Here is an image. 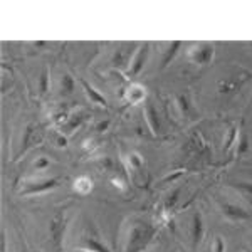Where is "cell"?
Wrapping results in <instances>:
<instances>
[{"label": "cell", "mask_w": 252, "mask_h": 252, "mask_svg": "<svg viewBox=\"0 0 252 252\" xmlns=\"http://www.w3.org/2000/svg\"><path fill=\"white\" fill-rule=\"evenodd\" d=\"M150 235H152V232H150L146 223H135V225H131L128 235V244H126V252H136L138 249H141L150 239Z\"/></svg>", "instance_id": "cell-1"}, {"label": "cell", "mask_w": 252, "mask_h": 252, "mask_svg": "<svg viewBox=\"0 0 252 252\" xmlns=\"http://www.w3.org/2000/svg\"><path fill=\"white\" fill-rule=\"evenodd\" d=\"M189 58L193 64H209L214 58V46L209 42H202L190 49Z\"/></svg>", "instance_id": "cell-2"}, {"label": "cell", "mask_w": 252, "mask_h": 252, "mask_svg": "<svg viewBox=\"0 0 252 252\" xmlns=\"http://www.w3.org/2000/svg\"><path fill=\"white\" fill-rule=\"evenodd\" d=\"M59 187V180L58 178H44V180H35L31 182V184H26L20 193L22 195H35L40 192H47V190H52Z\"/></svg>", "instance_id": "cell-3"}, {"label": "cell", "mask_w": 252, "mask_h": 252, "mask_svg": "<svg viewBox=\"0 0 252 252\" xmlns=\"http://www.w3.org/2000/svg\"><path fill=\"white\" fill-rule=\"evenodd\" d=\"M148 52H150V44H143L140 49H138V52L131 58L129 61V69L126 71V76H129V78H135L136 74H140L141 69L145 67V63L146 59H148Z\"/></svg>", "instance_id": "cell-4"}, {"label": "cell", "mask_w": 252, "mask_h": 252, "mask_svg": "<svg viewBox=\"0 0 252 252\" xmlns=\"http://www.w3.org/2000/svg\"><path fill=\"white\" fill-rule=\"evenodd\" d=\"M145 118H146V121H148V126H150V129H152V133L157 136L158 131H160V121H158V113L152 101H146V104H145Z\"/></svg>", "instance_id": "cell-5"}, {"label": "cell", "mask_w": 252, "mask_h": 252, "mask_svg": "<svg viewBox=\"0 0 252 252\" xmlns=\"http://www.w3.org/2000/svg\"><path fill=\"white\" fill-rule=\"evenodd\" d=\"M64 229H66V225H64V217H63V214H58L51 222V234H52V237H54V242L58 247H61V242H63Z\"/></svg>", "instance_id": "cell-6"}, {"label": "cell", "mask_w": 252, "mask_h": 252, "mask_svg": "<svg viewBox=\"0 0 252 252\" xmlns=\"http://www.w3.org/2000/svg\"><path fill=\"white\" fill-rule=\"evenodd\" d=\"M222 212L227 219H232V220H244V219H249V214L242 209V207L235 205V204H223L222 205Z\"/></svg>", "instance_id": "cell-7"}, {"label": "cell", "mask_w": 252, "mask_h": 252, "mask_svg": "<svg viewBox=\"0 0 252 252\" xmlns=\"http://www.w3.org/2000/svg\"><path fill=\"white\" fill-rule=\"evenodd\" d=\"M81 84H83V88H84V91H86V96L91 99V103L93 104H99V106H106L108 104V101H106V97H104L103 94H101L99 91L94 88V86H91V84L88 83V81H84V79H81Z\"/></svg>", "instance_id": "cell-8"}, {"label": "cell", "mask_w": 252, "mask_h": 252, "mask_svg": "<svg viewBox=\"0 0 252 252\" xmlns=\"http://www.w3.org/2000/svg\"><path fill=\"white\" fill-rule=\"evenodd\" d=\"M202 237H204V220H202L200 214L193 215V223H192V241H193V247H197L198 244L202 242Z\"/></svg>", "instance_id": "cell-9"}, {"label": "cell", "mask_w": 252, "mask_h": 252, "mask_svg": "<svg viewBox=\"0 0 252 252\" xmlns=\"http://www.w3.org/2000/svg\"><path fill=\"white\" fill-rule=\"evenodd\" d=\"M126 101L131 104H136L140 103V101L145 99V89L140 86V84H131V86L128 88V91H126Z\"/></svg>", "instance_id": "cell-10"}, {"label": "cell", "mask_w": 252, "mask_h": 252, "mask_svg": "<svg viewBox=\"0 0 252 252\" xmlns=\"http://www.w3.org/2000/svg\"><path fill=\"white\" fill-rule=\"evenodd\" d=\"M84 246H86V249L93 251V252H111L103 242H99V239H94V237L84 239Z\"/></svg>", "instance_id": "cell-11"}, {"label": "cell", "mask_w": 252, "mask_h": 252, "mask_svg": "<svg viewBox=\"0 0 252 252\" xmlns=\"http://www.w3.org/2000/svg\"><path fill=\"white\" fill-rule=\"evenodd\" d=\"M74 189H76V192H79V193H83V195L89 193V192H91V189H93L91 178H88V177H79L78 180H76V184H74Z\"/></svg>", "instance_id": "cell-12"}, {"label": "cell", "mask_w": 252, "mask_h": 252, "mask_svg": "<svg viewBox=\"0 0 252 252\" xmlns=\"http://www.w3.org/2000/svg\"><path fill=\"white\" fill-rule=\"evenodd\" d=\"M61 91L63 94H71L74 91V79L71 78V74H64L61 79Z\"/></svg>", "instance_id": "cell-13"}, {"label": "cell", "mask_w": 252, "mask_h": 252, "mask_svg": "<svg viewBox=\"0 0 252 252\" xmlns=\"http://www.w3.org/2000/svg\"><path fill=\"white\" fill-rule=\"evenodd\" d=\"M180 46H182V42H178V40H177V42H173V44H170V49H168V51H166V56L163 58V63H161V66L165 67L166 64H168L170 61L173 59V56L177 54V49L180 47Z\"/></svg>", "instance_id": "cell-14"}, {"label": "cell", "mask_w": 252, "mask_h": 252, "mask_svg": "<svg viewBox=\"0 0 252 252\" xmlns=\"http://www.w3.org/2000/svg\"><path fill=\"white\" fill-rule=\"evenodd\" d=\"M128 163H129V166H131V170H141V166H143V160H141V157L138 155V153H129Z\"/></svg>", "instance_id": "cell-15"}, {"label": "cell", "mask_w": 252, "mask_h": 252, "mask_svg": "<svg viewBox=\"0 0 252 252\" xmlns=\"http://www.w3.org/2000/svg\"><path fill=\"white\" fill-rule=\"evenodd\" d=\"M239 140V136H237V128H235V126H232V128L229 129V136H227V141H225V152L227 150H230L232 148V145L235 143V141Z\"/></svg>", "instance_id": "cell-16"}, {"label": "cell", "mask_w": 252, "mask_h": 252, "mask_svg": "<svg viewBox=\"0 0 252 252\" xmlns=\"http://www.w3.org/2000/svg\"><path fill=\"white\" fill-rule=\"evenodd\" d=\"M47 88H49V72H47V69H44L42 74H40V79H39V91H40V94H44V93L47 91Z\"/></svg>", "instance_id": "cell-17"}, {"label": "cell", "mask_w": 252, "mask_h": 252, "mask_svg": "<svg viewBox=\"0 0 252 252\" xmlns=\"http://www.w3.org/2000/svg\"><path fill=\"white\" fill-rule=\"evenodd\" d=\"M49 165H51V161H49V158H46V157H40V158H37V160H35L34 168L37 170V172H44V170H46Z\"/></svg>", "instance_id": "cell-18"}, {"label": "cell", "mask_w": 252, "mask_h": 252, "mask_svg": "<svg viewBox=\"0 0 252 252\" xmlns=\"http://www.w3.org/2000/svg\"><path fill=\"white\" fill-rule=\"evenodd\" d=\"M235 189H237L244 197H252V184H237Z\"/></svg>", "instance_id": "cell-19"}, {"label": "cell", "mask_w": 252, "mask_h": 252, "mask_svg": "<svg viewBox=\"0 0 252 252\" xmlns=\"http://www.w3.org/2000/svg\"><path fill=\"white\" fill-rule=\"evenodd\" d=\"M212 251L214 252H225V242L222 237H215V241L212 244Z\"/></svg>", "instance_id": "cell-20"}, {"label": "cell", "mask_w": 252, "mask_h": 252, "mask_svg": "<svg viewBox=\"0 0 252 252\" xmlns=\"http://www.w3.org/2000/svg\"><path fill=\"white\" fill-rule=\"evenodd\" d=\"M72 120H71V123H69V126H67V129H74L76 126H79L81 123H83V115H74V116H71Z\"/></svg>", "instance_id": "cell-21"}, {"label": "cell", "mask_w": 252, "mask_h": 252, "mask_svg": "<svg viewBox=\"0 0 252 252\" xmlns=\"http://www.w3.org/2000/svg\"><path fill=\"white\" fill-rule=\"evenodd\" d=\"M178 104H180V109H182L184 113L189 111V101H187V97H185L184 94L178 96Z\"/></svg>", "instance_id": "cell-22"}, {"label": "cell", "mask_w": 252, "mask_h": 252, "mask_svg": "<svg viewBox=\"0 0 252 252\" xmlns=\"http://www.w3.org/2000/svg\"><path fill=\"white\" fill-rule=\"evenodd\" d=\"M108 125H109V120H106V121H101V123H97V126H96V131H97V133L104 131V129L108 128Z\"/></svg>", "instance_id": "cell-23"}, {"label": "cell", "mask_w": 252, "mask_h": 252, "mask_svg": "<svg viewBox=\"0 0 252 252\" xmlns=\"http://www.w3.org/2000/svg\"><path fill=\"white\" fill-rule=\"evenodd\" d=\"M182 175H184V172H182V170H178V172H177V173H175V175H168V177H166V178H165V180H163V184H166V182H173V180H175V178L182 177Z\"/></svg>", "instance_id": "cell-24"}, {"label": "cell", "mask_w": 252, "mask_h": 252, "mask_svg": "<svg viewBox=\"0 0 252 252\" xmlns=\"http://www.w3.org/2000/svg\"><path fill=\"white\" fill-rule=\"evenodd\" d=\"M76 252H93V251H89V249H79V251H76Z\"/></svg>", "instance_id": "cell-25"}]
</instances>
